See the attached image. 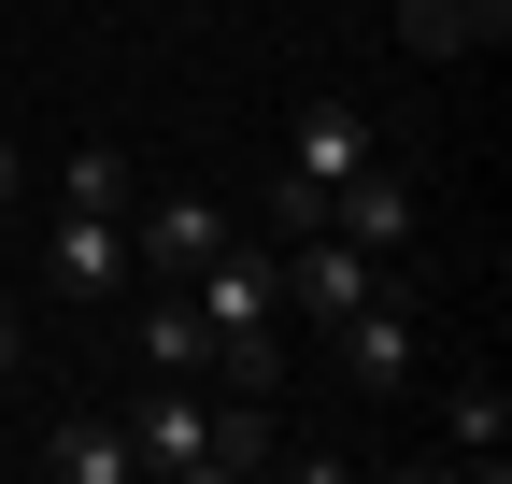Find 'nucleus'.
I'll return each instance as SVG.
<instances>
[{
  "label": "nucleus",
  "instance_id": "obj_1",
  "mask_svg": "<svg viewBox=\"0 0 512 484\" xmlns=\"http://www.w3.org/2000/svg\"><path fill=\"white\" fill-rule=\"evenodd\" d=\"M356 171H370V114H356V100H313V114H299V157H285V186H271V228H313V214H328V200L356 186Z\"/></svg>",
  "mask_w": 512,
  "mask_h": 484
},
{
  "label": "nucleus",
  "instance_id": "obj_2",
  "mask_svg": "<svg viewBox=\"0 0 512 484\" xmlns=\"http://www.w3.org/2000/svg\"><path fill=\"white\" fill-rule=\"evenodd\" d=\"M228 228H242V214H228V200H200V186H171V200H128V271L185 285V271H200Z\"/></svg>",
  "mask_w": 512,
  "mask_h": 484
},
{
  "label": "nucleus",
  "instance_id": "obj_3",
  "mask_svg": "<svg viewBox=\"0 0 512 484\" xmlns=\"http://www.w3.org/2000/svg\"><path fill=\"white\" fill-rule=\"evenodd\" d=\"M43 285H57V299H128V214L57 200V228H43Z\"/></svg>",
  "mask_w": 512,
  "mask_h": 484
},
{
  "label": "nucleus",
  "instance_id": "obj_4",
  "mask_svg": "<svg viewBox=\"0 0 512 484\" xmlns=\"http://www.w3.org/2000/svg\"><path fill=\"white\" fill-rule=\"evenodd\" d=\"M128 456L171 470V484H214V399L185 385V371H157V399H143V428H128Z\"/></svg>",
  "mask_w": 512,
  "mask_h": 484
},
{
  "label": "nucleus",
  "instance_id": "obj_5",
  "mask_svg": "<svg viewBox=\"0 0 512 484\" xmlns=\"http://www.w3.org/2000/svg\"><path fill=\"white\" fill-rule=\"evenodd\" d=\"M185 299H200V328H271V314H285V271H271V257H256V242H242V228H228V242H214V257H200V271H185Z\"/></svg>",
  "mask_w": 512,
  "mask_h": 484
},
{
  "label": "nucleus",
  "instance_id": "obj_6",
  "mask_svg": "<svg viewBox=\"0 0 512 484\" xmlns=\"http://www.w3.org/2000/svg\"><path fill=\"white\" fill-rule=\"evenodd\" d=\"M285 242H299V257H271V271H285V299H299L313 328H342L356 299H384V285H370V257H356L342 228H285Z\"/></svg>",
  "mask_w": 512,
  "mask_h": 484
},
{
  "label": "nucleus",
  "instance_id": "obj_7",
  "mask_svg": "<svg viewBox=\"0 0 512 484\" xmlns=\"http://www.w3.org/2000/svg\"><path fill=\"white\" fill-rule=\"evenodd\" d=\"M313 228H342L356 257H399V242H413V186H399V171L370 157V171H356V186H342L328 214H313Z\"/></svg>",
  "mask_w": 512,
  "mask_h": 484
},
{
  "label": "nucleus",
  "instance_id": "obj_8",
  "mask_svg": "<svg viewBox=\"0 0 512 484\" xmlns=\"http://www.w3.org/2000/svg\"><path fill=\"white\" fill-rule=\"evenodd\" d=\"M342 371L384 399V385H413V314H399V299H356V314H342Z\"/></svg>",
  "mask_w": 512,
  "mask_h": 484
},
{
  "label": "nucleus",
  "instance_id": "obj_9",
  "mask_svg": "<svg viewBox=\"0 0 512 484\" xmlns=\"http://www.w3.org/2000/svg\"><path fill=\"white\" fill-rule=\"evenodd\" d=\"M43 470H57V484H143V456H128V428H86V413H72V428L43 442Z\"/></svg>",
  "mask_w": 512,
  "mask_h": 484
},
{
  "label": "nucleus",
  "instance_id": "obj_10",
  "mask_svg": "<svg viewBox=\"0 0 512 484\" xmlns=\"http://www.w3.org/2000/svg\"><path fill=\"white\" fill-rule=\"evenodd\" d=\"M441 442H456V456H470V470H498V442H512V399H498V385H484V371H470V385H456V399H441Z\"/></svg>",
  "mask_w": 512,
  "mask_h": 484
},
{
  "label": "nucleus",
  "instance_id": "obj_11",
  "mask_svg": "<svg viewBox=\"0 0 512 484\" xmlns=\"http://www.w3.org/2000/svg\"><path fill=\"white\" fill-rule=\"evenodd\" d=\"M200 342H214V328H200V299L157 285V299H143V371H200Z\"/></svg>",
  "mask_w": 512,
  "mask_h": 484
},
{
  "label": "nucleus",
  "instance_id": "obj_12",
  "mask_svg": "<svg viewBox=\"0 0 512 484\" xmlns=\"http://www.w3.org/2000/svg\"><path fill=\"white\" fill-rule=\"evenodd\" d=\"M214 470H271V399L256 385H214Z\"/></svg>",
  "mask_w": 512,
  "mask_h": 484
},
{
  "label": "nucleus",
  "instance_id": "obj_13",
  "mask_svg": "<svg viewBox=\"0 0 512 484\" xmlns=\"http://www.w3.org/2000/svg\"><path fill=\"white\" fill-rule=\"evenodd\" d=\"M57 200H86V214H128L143 186H128V157H114V143H72V157H57Z\"/></svg>",
  "mask_w": 512,
  "mask_h": 484
},
{
  "label": "nucleus",
  "instance_id": "obj_14",
  "mask_svg": "<svg viewBox=\"0 0 512 484\" xmlns=\"http://www.w3.org/2000/svg\"><path fill=\"white\" fill-rule=\"evenodd\" d=\"M15 356H29V314H15V299H0V385H15Z\"/></svg>",
  "mask_w": 512,
  "mask_h": 484
},
{
  "label": "nucleus",
  "instance_id": "obj_15",
  "mask_svg": "<svg viewBox=\"0 0 512 484\" xmlns=\"http://www.w3.org/2000/svg\"><path fill=\"white\" fill-rule=\"evenodd\" d=\"M29 200V157H15V129H0V214H15Z\"/></svg>",
  "mask_w": 512,
  "mask_h": 484
}]
</instances>
